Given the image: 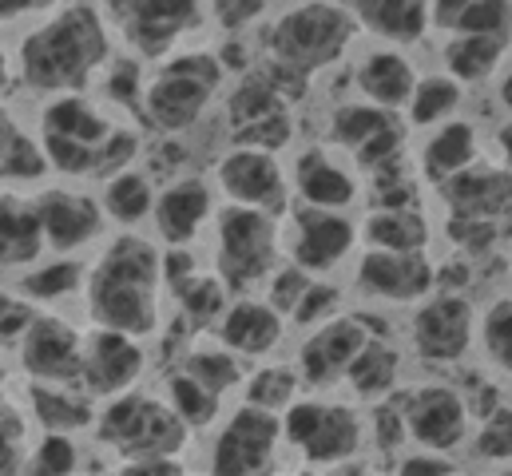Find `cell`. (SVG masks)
Returning a JSON list of instances; mask_svg holds the SVG:
<instances>
[{"label": "cell", "instance_id": "cell-44", "mask_svg": "<svg viewBox=\"0 0 512 476\" xmlns=\"http://www.w3.org/2000/svg\"><path fill=\"white\" fill-rule=\"evenodd\" d=\"M469 453L477 461H489V465H505L512 461V405H493L485 417H481V429L473 433L469 441Z\"/></svg>", "mask_w": 512, "mask_h": 476}, {"label": "cell", "instance_id": "cell-31", "mask_svg": "<svg viewBox=\"0 0 512 476\" xmlns=\"http://www.w3.org/2000/svg\"><path fill=\"white\" fill-rule=\"evenodd\" d=\"M358 238L382 250H425L433 231L429 219L417 211V203H409V207H370L366 219L358 223Z\"/></svg>", "mask_w": 512, "mask_h": 476}, {"label": "cell", "instance_id": "cell-28", "mask_svg": "<svg viewBox=\"0 0 512 476\" xmlns=\"http://www.w3.org/2000/svg\"><path fill=\"white\" fill-rule=\"evenodd\" d=\"M477 151H481V147H477V127H473L469 119L453 116L433 127V135L425 139L417 163H421V175L437 187V183H445L449 175L473 167V163H477Z\"/></svg>", "mask_w": 512, "mask_h": 476}, {"label": "cell", "instance_id": "cell-21", "mask_svg": "<svg viewBox=\"0 0 512 476\" xmlns=\"http://www.w3.org/2000/svg\"><path fill=\"white\" fill-rule=\"evenodd\" d=\"M290 195H294L298 203H310V207L350 211V207L362 199V183H358V175H354L346 163H338V159L330 155V147L310 143V147L298 151V159H294Z\"/></svg>", "mask_w": 512, "mask_h": 476}, {"label": "cell", "instance_id": "cell-18", "mask_svg": "<svg viewBox=\"0 0 512 476\" xmlns=\"http://www.w3.org/2000/svg\"><path fill=\"white\" fill-rule=\"evenodd\" d=\"M28 381H76L84 361V334L60 314H32L20 342L12 346Z\"/></svg>", "mask_w": 512, "mask_h": 476}, {"label": "cell", "instance_id": "cell-45", "mask_svg": "<svg viewBox=\"0 0 512 476\" xmlns=\"http://www.w3.org/2000/svg\"><path fill=\"white\" fill-rule=\"evenodd\" d=\"M342 310V286H334L330 278H322V274H314L310 278V286L302 290V298H298V306L290 310V318H286V326H298V330H310V326H318V322H326V318H334Z\"/></svg>", "mask_w": 512, "mask_h": 476}, {"label": "cell", "instance_id": "cell-27", "mask_svg": "<svg viewBox=\"0 0 512 476\" xmlns=\"http://www.w3.org/2000/svg\"><path fill=\"white\" fill-rule=\"evenodd\" d=\"M28 413L52 433H84L96 425V401L76 381H32Z\"/></svg>", "mask_w": 512, "mask_h": 476}, {"label": "cell", "instance_id": "cell-34", "mask_svg": "<svg viewBox=\"0 0 512 476\" xmlns=\"http://www.w3.org/2000/svg\"><path fill=\"white\" fill-rule=\"evenodd\" d=\"M171 290H175L179 310H183V318H187L191 326H215L219 314H223L227 302H231L227 282H223L215 270H199V266H191L187 274H179V278L171 282Z\"/></svg>", "mask_w": 512, "mask_h": 476}, {"label": "cell", "instance_id": "cell-13", "mask_svg": "<svg viewBox=\"0 0 512 476\" xmlns=\"http://www.w3.org/2000/svg\"><path fill=\"white\" fill-rule=\"evenodd\" d=\"M104 8V20L120 28L143 60H163L175 52L179 36H187L203 16V0H104Z\"/></svg>", "mask_w": 512, "mask_h": 476}, {"label": "cell", "instance_id": "cell-46", "mask_svg": "<svg viewBox=\"0 0 512 476\" xmlns=\"http://www.w3.org/2000/svg\"><path fill=\"white\" fill-rule=\"evenodd\" d=\"M28 457V417L0 401V473H20Z\"/></svg>", "mask_w": 512, "mask_h": 476}, {"label": "cell", "instance_id": "cell-23", "mask_svg": "<svg viewBox=\"0 0 512 476\" xmlns=\"http://www.w3.org/2000/svg\"><path fill=\"white\" fill-rule=\"evenodd\" d=\"M437 195L445 199L449 215L505 223L512 215V167H465L437 183Z\"/></svg>", "mask_w": 512, "mask_h": 476}, {"label": "cell", "instance_id": "cell-4", "mask_svg": "<svg viewBox=\"0 0 512 476\" xmlns=\"http://www.w3.org/2000/svg\"><path fill=\"white\" fill-rule=\"evenodd\" d=\"M358 36V20L350 12V4L338 0H302L294 8H286L270 32H266V48H270V68L282 80H310L314 72L330 68L334 60L346 56V48Z\"/></svg>", "mask_w": 512, "mask_h": 476}, {"label": "cell", "instance_id": "cell-11", "mask_svg": "<svg viewBox=\"0 0 512 476\" xmlns=\"http://www.w3.org/2000/svg\"><path fill=\"white\" fill-rule=\"evenodd\" d=\"M405 417V437L417 449H437V453H457L469 441L473 409L461 389L445 381H421L409 389L389 393Z\"/></svg>", "mask_w": 512, "mask_h": 476}, {"label": "cell", "instance_id": "cell-2", "mask_svg": "<svg viewBox=\"0 0 512 476\" xmlns=\"http://www.w3.org/2000/svg\"><path fill=\"white\" fill-rule=\"evenodd\" d=\"M159 290H163V254L151 238L124 231L108 238L88 266L84 278V306L92 326L120 330L131 338H155L163 314H159Z\"/></svg>", "mask_w": 512, "mask_h": 476}, {"label": "cell", "instance_id": "cell-1", "mask_svg": "<svg viewBox=\"0 0 512 476\" xmlns=\"http://www.w3.org/2000/svg\"><path fill=\"white\" fill-rule=\"evenodd\" d=\"M120 108V104H112ZM108 104L84 92H56L40 108V147L52 163V175L64 179H112L139 155V131L120 123Z\"/></svg>", "mask_w": 512, "mask_h": 476}, {"label": "cell", "instance_id": "cell-49", "mask_svg": "<svg viewBox=\"0 0 512 476\" xmlns=\"http://www.w3.org/2000/svg\"><path fill=\"white\" fill-rule=\"evenodd\" d=\"M393 461H397V465H393V473H401V476H449V473H457L453 457H449V453H437V449L401 453V457H393Z\"/></svg>", "mask_w": 512, "mask_h": 476}, {"label": "cell", "instance_id": "cell-14", "mask_svg": "<svg viewBox=\"0 0 512 476\" xmlns=\"http://www.w3.org/2000/svg\"><path fill=\"white\" fill-rule=\"evenodd\" d=\"M215 187L223 191L227 203H243L258 207L270 215H286L290 211V175L282 171L278 155L266 147H247V143H231L227 155H219L215 163Z\"/></svg>", "mask_w": 512, "mask_h": 476}, {"label": "cell", "instance_id": "cell-8", "mask_svg": "<svg viewBox=\"0 0 512 476\" xmlns=\"http://www.w3.org/2000/svg\"><path fill=\"white\" fill-rule=\"evenodd\" d=\"M96 437L120 461L147 457V453L179 457L187 449L191 429L183 425V417L163 397L128 389L120 397H108L104 409H96Z\"/></svg>", "mask_w": 512, "mask_h": 476}, {"label": "cell", "instance_id": "cell-48", "mask_svg": "<svg viewBox=\"0 0 512 476\" xmlns=\"http://www.w3.org/2000/svg\"><path fill=\"white\" fill-rule=\"evenodd\" d=\"M32 306L20 290H0V346H16L24 326L32 322Z\"/></svg>", "mask_w": 512, "mask_h": 476}, {"label": "cell", "instance_id": "cell-25", "mask_svg": "<svg viewBox=\"0 0 512 476\" xmlns=\"http://www.w3.org/2000/svg\"><path fill=\"white\" fill-rule=\"evenodd\" d=\"M413 84H417V68L413 60L405 56V48H370L358 68H354V88L362 100L378 104V108H389V112H401L413 96Z\"/></svg>", "mask_w": 512, "mask_h": 476}, {"label": "cell", "instance_id": "cell-33", "mask_svg": "<svg viewBox=\"0 0 512 476\" xmlns=\"http://www.w3.org/2000/svg\"><path fill=\"white\" fill-rule=\"evenodd\" d=\"M100 207L108 215V223L135 231L139 223L151 219V207H155V187L143 171H116L112 179H104V191H100Z\"/></svg>", "mask_w": 512, "mask_h": 476}, {"label": "cell", "instance_id": "cell-35", "mask_svg": "<svg viewBox=\"0 0 512 476\" xmlns=\"http://www.w3.org/2000/svg\"><path fill=\"white\" fill-rule=\"evenodd\" d=\"M461 100H465V84L453 80L449 72L417 76L413 96H409V104H405V123H409V127H437V123L457 116Z\"/></svg>", "mask_w": 512, "mask_h": 476}, {"label": "cell", "instance_id": "cell-36", "mask_svg": "<svg viewBox=\"0 0 512 476\" xmlns=\"http://www.w3.org/2000/svg\"><path fill=\"white\" fill-rule=\"evenodd\" d=\"M84 278H88V266L76 254H56V262L44 266V258H40L32 270H24L16 278V290L28 302H60V298H72L76 290H84Z\"/></svg>", "mask_w": 512, "mask_h": 476}, {"label": "cell", "instance_id": "cell-53", "mask_svg": "<svg viewBox=\"0 0 512 476\" xmlns=\"http://www.w3.org/2000/svg\"><path fill=\"white\" fill-rule=\"evenodd\" d=\"M16 135H20V123H16V116L0 104V159H4V151L12 147V139H16Z\"/></svg>", "mask_w": 512, "mask_h": 476}, {"label": "cell", "instance_id": "cell-51", "mask_svg": "<svg viewBox=\"0 0 512 476\" xmlns=\"http://www.w3.org/2000/svg\"><path fill=\"white\" fill-rule=\"evenodd\" d=\"M262 8H266V0H215V16H219L223 28H243V24H251Z\"/></svg>", "mask_w": 512, "mask_h": 476}, {"label": "cell", "instance_id": "cell-9", "mask_svg": "<svg viewBox=\"0 0 512 476\" xmlns=\"http://www.w3.org/2000/svg\"><path fill=\"white\" fill-rule=\"evenodd\" d=\"M282 223V258L302 266L306 274H334L358 246V223L334 207L290 203Z\"/></svg>", "mask_w": 512, "mask_h": 476}, {"label": "cell", "instance_id": "cell-43", "mask_svg": "<svg viewBox=\"0 0 512 476\" xmlns=\"http://www.w3.org/2000/svg\"><path fill=\"white\" fill-rule=\"evenodd\" d=\"M28 473H44V476H68L80 469V445H76V433H52L44 429V437L28 449L24 457Z\"/></svg>", "mask_w": 512, "mask_h": 476}, {"label": "cell", "instance_id": "cell-16", "mask_svg": "<svg viewBox=\"0 0 512 476\" xmlns=\"http://www.w3.org/2000/svg\"><path fill=\"white\" fill-rule=\"evenodd\" d=\"M354 286L358 294L374 302H421L437 290V266L425 258V250H382L366 246V254L354 262Z\"/></svg>", "mask_w": 512, "mask_h": 476}, {"label": "cell", "instance_id": "cell-17", "mask_svg": "<svg viewBox=\"0 0 512 476\" xmlns=\"http://www.w3.org/2000/svg\"><path fill=\"white\" fill-rule=\"evenodd\" d=\"M36 211H40V227H44V246L52 254H80V250L96 246L108 227L100 199H92L88 191H76V187H60V183H48L36 191Z\"/></svg>", "mask_w": 512, "mask_h": 476}, {"label": "cell", "instance_id": "cell-38", "mask_svg": "<svg viewBox=\"0 0 512 476\" xmlns=\"http://www.w3.org/2000/svg\"><path fill=\"white\" fill-rule=\"evenodd\" d=\"M393 123H397V112L378 108V104H370V100L342 104V108H334V116H330V143L354 155V151H362L374 135H382L385 127H393Z\"/></svg>", "mask_w": 512, "mask_h": 476}, {"label": "cell", "instance_id": "cell-6", "mask_svg": "<svg viewBox=\"0 0 512 476\" xmlns=\"http://www.w3.org/2000/svg\"><path fill=\"white\" fill-rule=\"evenodd\" d=\"M215 274L231 294H251L282 262V223L270 211L227 203L215 211Z\"/></svg>", "mask_w": 512, "mask_h": 476}, {"label": "cell", "instance_id": "cell-56", "mask_svg": "<svg viewBox=\"0 0 512 476\" xmlns=\"http://www.w3.org/2000/svg\"><path fill=\"white\" fill-rule=\"evenodd\" d=\"M501 104H505V108L512 112V72L505 76V80H501Z\"/></svg>", "mask_w": 512, "mask_h": 476}, {"label": "cell", "instance_id": "cell-29", "mask_svg": "<svg viewBox=\"0 0 512 476\" xmlns=\"http://www.w3.org/2000/svg\"><path fill=\"white\" fill-rule=\"evenodd\" d=\"M397 381H401V354L385 334H374L358 350V357L346 365V377H342V385L354 393V401H370V405L389 397L397 389Z\"/></svg>", "mask_w": 512, "mask_h": 476}, {"label": "cell", "instance_id": "cell-10", "mask_svg": "<svg viewBox=\"0 0 512 476\" xmlns=\"http://www.w3.org/2000/svg\"><path fill=\"white\" fill-rule=\"evenodd\" d=\"M282 453V417L243 401L215 433L207 453V473L219 476H258L274 473Z\"/></svg>", "mask_w": 512, "mask_h": 476}, {"label": "cell", "instance_id": "cell-54", "mask_svg": "<svg viewBox=\"0 0 512 476\" xmlns=\"http://www.w3.org/2000/svg\"><path fill=\"white\" fill-rule=\"evenodd\" d=\"M497 155L505 159V167H512V119L505 127H497Z\"/></svg>", "mask_w": 512, "mask_h": 476}, {"label": "cell", "instance_id": "cell-37", "mask_svg": "<svg viewBox=\"0 0 512 476\" xmlns=\"http://www.w3.org/2000/svg\"><path fill=\"white\" fill-rule=\"evenodd\" d=\"M163 401L183 417V425L191 429V433H199V429H211L215 421H219V413H223V397L219 393H211L199 377H191L187 369H171L167 373V385H163Z\"/></svg>", "mask_w": 512, "mask_h": 476}, {"label": "cell", "instance_id": "cell-32", "mask_svg": "<svg viewBox=\"0 0 512 476\" xmlns=\"http://www.w3.org/2000/svg\"><path fill=\"white\" fill-rule=\"evenodd\" d=\"M509 52V36H477V32H453L441 48V64L461 84H485Z\"/></svg>", "mask_w": 512, "mask_h": 476}, {"label": "cell", "instance_id": "cell-12", "mask_svg": "<svg viewBox=\"0 0 512 476\" xmlns=\"http://www.w3.org/2000/svg\"><path fill=\"white\" fill-rule=\"evenodd\" d=\"M473 338H477V310L461 290L437 286L409 314V346L425 365H457L473 350Z\"/></svg>", "mask_w": 512, "mask_h": 476}, {"label": "cell", "instance_id": "cell-15", "mask_svg": "<svg viewBox=\"0 0 512 476\" xmlns=\"http://www.w3.org/2000/svg\"><path fill=\"white\" fill-rule=\"evenodd\" d=\"M374 338V322L366 314H334L318 326H310V334L302 338L294 369L302 377L306 389H334L346 377V365L358 357V350Z\"/></svg>", "mask_w": 512, "mask_h": 476}, {"label": "cell", "instance_id": "cell-50", "mask_svg": "<svg viewBox=\"0 0 512 476\" xmlns=\"http://www.w3.org/2000/svg\"><path fill=\"white\" fill-rule=\"evenodd\" d=\"M116 473L124 476H179L183 473V461L179 457H163V453H147V457H131L120 461Z\"/></svg>", "mask_w": 512, "mask_h": 476}, {"label": "cell", "instance_id": "cell-7", "mask_svg": "<svg viewBox=\"0 0 512 476\" xmlns=\"http://www.w3.org/2000/svg\"><path fill=\"white\" fill-rule=\"evenodd\" d=\"M278 417H282V445H290L314 469H342V461L362 457L370 437L362 413L350 401L294 397Z\"/></svg>", "mask_w": 512, "mask_h": 476}, {"label": "cell", "instance_id": "cell-5", "mask_svg": "<svg viewBox=\"0 0 512 476\" xmlns=\"http://www.w3.org/2000/svg\"><path fill=\"white\" fill-rule=\"evenodd\" d=\"M223 60L207 48H191V52H167L163 68L143 80L139 92V112L155 131L179 135L187 127H195L203 112L211 108L215 92L223 88Z\"/></svg>", "mask_w": 512, "mask_h": 476}, {"label": "cell", "instance_id": "cell-41", "mask_svg": "<svg viewBox=\"0 0 512 476\" xmlns=\"http://www.w3.org/2000/svg\"><path fill=\"white\" fill-rule=\"evenodd\" d=\"M48 175H52V163H48V155H44V147H40V139L36 135H16L12 139V147L4 151V159H0V183L8 187H36V183H48Z\"/></svg>", "mask_w": 512, "mask_h": 476}, {"label": "cell", "instance_id": "cell-57", "mask_svg": "<svg viewBox=\"0 0 512 476\" xmlns=\"http://www.w3.org/2000/svg\"><path fill=\"white\" fill-rule=\"evenodd\" d=\"M0 401H4V393H0Z\"/></svg>", "mask_w": 512, "mask_h": 476}, {"label": "cell", "instance_id": "cell-40", "mask_svg": "<svg viewBox=\"0 0 512 476\" xmlns=\"http://www.w3.org/2000/svg\"><path fill=\"white\" fill-rule=\"evenodd\" d=\"M298 389H302L298 369H294V365H278V361L258 365L255 373L243 377V401L262 405V409H270V413H282V409L298 397Z\"/></svg>", "mask_w": 512, "mask_h": 476}, {"label": "cell", "instance_id": "cell-42", "mask_svg": "<svg viewBox=\"0 0 512 476\" xmlns=\"http://www.w3.org/2000/svg\"><path fill=\"white\" fill-rule=\"evenodd\" d=\"M477 338H481L485 357H489L497 369L512 373V294L493 298V306H489V310L481 314V322H477Z\"/></svg>", "mask_w": 512, "mask_h": 476}, {"label": "cell", "instance_id": "cell-24", "mask_svg": "<svg viewBox=\"0 0 512 476\" xmlns=\"http://www.w3.org/2000/svg\"><path fill=\"white\" fill-rule=\"evenodd\" d=\"M44 227L36 211V195L24 191H0V270H32L44 258Z\"/></svg>", "mask_w": 512, "mask_h": 476}, {"label": "cell", "instance_id": "cell-3", "mask_svg": "<svg viewBox=\"0 0 512 476\" xmlns=\"http://www.w3.org/2000/svg\"><path fill=\"white\" fill-rule=\"evenodd\" d=\"M112 60L108 20L92 4H72L36 24L16 48V80L40 96L84 92Z\"/></svg>", "mask_w": 512, "mask_h": 476}, {"label": "cell", "instance_id": "cell-20", "mask_svg": "<svg viewBox=\"0 0 512 476\" xmlns=\"http://www.w3.org/2000/svg\"><path fill=\"white\" fill-rule=\"evenodd\" d=\"M215 219V187L203 175H183L155 195L151 223L163 246H191Z\"/></svg>", "mask_w": 512, "mask_h": 476}, {"label": "cell", "instance_id": "cell-39", "mask_svg": "<svg viewBox=\"0 0 512 476\" xmlns=\"http://www.w3.org/2000/svg\"><path fill=\"white\" fill-rule=\"evenodd\" d=\"M179 369H187L191 377H199L219 397H227L231 389H239L243 377H247V365L239 361V354H231L223 342L219 346H195V350H187V354L179 357Z\"/></svg>", "mask_w": 512, "mask_h": 476}, {"label": "cell", "instance_id": "cell-55", "mask_svg": "<svg viewBox=\"0 0 512 476\" xmlns=\"http://www.w3.org/2000/svg\"><path fill=\"white\" fill-rule=\"evenodd\" d=\"M8 84H12V64H8V56L0 52V92H4Z\"/></svg>", "mask_w": 512, "mask_h": 476}, {"label": "cell", "instance_id": "cell-52", "mask_svg": "<svg viewBox=\"0 0 512 476\" xmlns=\"http://www.w3.org/2000/svg\"><path fill=\"white\" fill-rule=\"evenodd\" d=\"M52 0H0V20H16L28 12H44Z\"/></svg>", "mask_w": 512, "mask_h": 476}, {"label": "cell", "instance_id": "cell-19", "mask_svg": "<svg viewBox=\"0 0 512 476\" xmlns=\"http://www.w3.org/2000/svg\"><path fill=\"white\" fill-rule=\"evenodd\" d=\"M143 369H147L143 338H131V334H120V330H104V326L84 334L80 389L92 401H108V397H120V393L135 389Z\"/></svg>", "mask_w": 512, "mask_h": 476}, {"label": "cell", "instance_id": "cell-26", "mask_svg": "<svg viewBox=\"0 0 512 476\" xmlns=\"http://www.w3.org/2000/svg\"><path fill=\"white\" fill-rule=\"evenodd\" d=\"M358 28L393 48H413L429 36V0H350Z\"/></svg>", "mask_w": 512, "mask_h": 476}, {"label": "cell", "instance_id": "cell-30", "mask_svg": "<svg viewBox=\"0 0 512 476\" xmlns=\"http://www.w3.org/2000/svg\"><path fill=\"white\" fill-rule=\"evenodd\" d=\"M429 20L449 36L477 32L512 40V0H429Z\"/></svg>", "mask_w": 512, "mask_h": 476}, {"label": "cell", "instance_id": "cell-22", "mask_svg": "<svg viewBox=\"0 0 512 476\" xmlns=\"http://www.w3.org/2000/svg\"><path fill=\"white\" fill-rule=\"evenodd\" d=\"M215 338L239 357H266L274 354L286 338V318L266 302V298H235L215 322Z\"/></svg>", "mask_w": 512, "mask_h": 476}, {"label": "cell", "instance_id": "cell-47", "mask_svg": "<svg viewBox=\"0 0 512 476\" xmlns=\"http://www.w3.org/2000/svg\"><path fill=\"white\" fill-rule=\"evenodd\" d=\"M449 238H453V246L457 250H465V254H485V250H493L501 235H505V227L497 223V219H473V215H449Z\"/></svg>", "mask_w": 512, "mask_h": 476}]
</instances>
